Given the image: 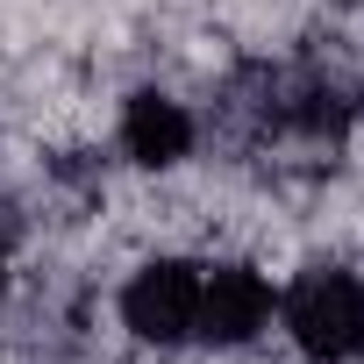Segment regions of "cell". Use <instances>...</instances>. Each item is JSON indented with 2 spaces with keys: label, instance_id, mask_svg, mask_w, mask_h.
<instances>
[{
  "label": "cell",
  "instance_id": "obj_4",
  "mask_svg": "<svg viewBox=\"0 0 364 364\" xmlns=\"http://www.w3.org/2000/svg\"><path fill=\"white\" fill-rule=\"evenodd\" d=\"M122 150L136 164H150V171H171L178 157L193 150V114L178 107L171 93H136L122 107Z\"/></svg>",
  "mask_w": 364,
  "mask_h": 364
},
{
  "label": "cell",
  "instance_id": "obj_1",
  "mask_svg": "<svg viewBox=\"0 0 364 364\" xmlns=\"http://www.w3.org/2000/svg\"><path fill=\"white\" fill-rule=\"evenodd\" d=\"M279 314H286V336L300 343V357H314V364L364 357V279L357 272L314 264L307 279H293Z\"/></svg>",
  "mask_w": 364,
  "mask_h": 364
},
{
  "label": "cell",
  "instance_id": "obj_3",
  "mask_svg": "<svg viewBox=\"0 0 364 364\" xmlns=\"http://www.w3.org/2000/svg\"><path fill=\"white\" fill-rule=\"evenodd\" d=\"M272 307H279V293H272L264 272H250V264H215V272H200V328H193V336L215 343V350H243V343L264 336Z\"/></svg>",
  "mask_w": 364,
  "mask_h": 364
},
{
  "label": "cell",
  "instance_id": "obj_2",
  "mask_svg": "<svg viewBox=\"0 0 364 364\" xmlns=\"http://www.w3.org/2000/svg\"><path fill=\"white\" fill-rule=\"evenodd\" d=\"M122 321H129L143 343H157V350L186 343V336L200 328V264H186V257L143 264V272L129 279V293H122Z\"/></svg>",
  "mask_w": 364,
  "mask_h": 364
}]
</instances>
